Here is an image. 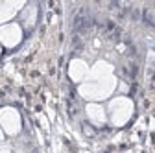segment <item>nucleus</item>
<instances>
[{"mask_svg":"<svg viewBox=\"0 0 155 153\" xmlns=\"http://www.w3.org/2000/svg\"><path fill=\"white\" fill-rule=\"evenodd\" d=\"M116 85H118V80L113 74V65H109L107 61H98L89 70L87 80L80 83L78 90H80L81 98L89 100L91 103H98L113 96Z\"/></svg>","mask_w":155,"mask_h":153,"instance_id":"f257e3e1","label":"nucleus"},{"mask_svg":"<svg viewBox=\"0 0 155 153\" xmlns=\"http://www.w3.org/2000/svg\"><path fill=\"white\" fill-rule=\"evenodd\" d=\"M133 112H135V103L127 96H116L107 105V120L114 127H122L131 120Z\"/></svg>","mask_w":155,"mask_h":153,"instance_id":"f03ea898","label":"nucleus"},{"mask_svg":"<svg viewBox=\"0 0 155 153\" xmlns=\"http://www.w3.org/2000/svg\"><path fill=\"white\" fill-rule=\"evenodd\" d=\"M0 127H2L4 135L15 137L22 129V120L21 114L15 107H2L0 109Z\"/></svg>","mask_w":155,"mask_h":153,"instance_id":"7ed1b4c3","label":"nucleus"},{"mask_svg":"<svg viewBox=\"0 0 155 153\" xmlns=\"http://www.w3.org/2000/svg\"><path fill=\"white\" fill-rule=\"evenodd\" d=\"M22 26L17 22H8L0 26V44L6 48H15L22 41Z\"/></svg>","mask_w":155,"mask_h":153,"instance_id":"20e7f679","label":"nucleus"},{"mask_svg":"<svg viewBox=\"0 0 155 153\" xmlns=\"http://www.w3.org/2000/svg\"><path fill=\"white\" fill-rule=\"evenodd\" d=\"M85 114L92 125L102 127L107 124V111L102 103H87L85 105Z\"/></svg>","mask_w":155,"mask_h":153,"instance_id":"39448f33","label":"nucleus"},{"mask_svg":"<svg viewBox=\"0 0 155 153\" xmlns=\"http://www.w3.org/2000/svg\"><path fill=\"white\" fill-rule=\"evenodd\" d=\"M89 70L91 68L83 59H72L70 65H68V76L76 83H83L87 80V76H89Z\"/></svg>","mask_w":155,"mask_h":153,"instance_id":"423d86ee","label":"nucleus"},{"mask_svg":"<svg viewBox=\"0 0 155 153\" xmlns=\"http://www.w3.org/2000/svg\"><path fill=\"white\" fill-rule=\"evenodd\" d=\"M26 4L24 2H9V0H0V26L8 24L9 18L17 13H21L22 8Z\"/></svg>","mask_w":155,"mask_h":153,"instance_id":"0eeeda50","label":"nucleus"},{"mask_svg":"<svg viewBox=\"0 0 155 153\" xmlns=\"http://www.w3.org/2000/svg\"><path fill=\"white\" fill-rule=\"evenodd\" d=\"M37 17H39V9L35 4H26L21 11V21H22V26L26 30H31L37 22Z\"/></svg>","mask_w":155,"mask_h":153,"instance_id":"6e6552de","label":"nucleus"},{"mask_svg":"<svg viewBox=\"0 0 155 153\" xmlns=\"http://www.w3.org/2000/svg\"><path fill=\"white\" fill-rule=\"evenodd\" d=\"M4 140V131H2V127H0V142Z\"/></svg>","mask_w":155,"mask_h":153,"instance_id":"1a4fd4ad","label":"nucleus"},{"mask_svg":"<svg viewBox=\"0 0 155 153\" xmlns=\"http://www.w3.org/2000/svg\"><path fill=\"white\" fill-rule=\"evenodd\" d=\"M0 153H11L9 149H2V151H0Z\"/></svg>","mask_w":155,"mask_h":153,"instance_id":"9d476101","label":"nucleus"},{"mask_svg":"<svg viewBox=\"0 0 155 153\" xmlns=\"http://www.w3.org/2000/svg\"><path fill=\"white\" fill-rule=\"evenodd\" d=\"M0 55H2V46H0Z\"/></svg>","mask_w":155,"mask_h":153,"instance_id":"9b49d317","label":"nucleus"}]
</instances>
